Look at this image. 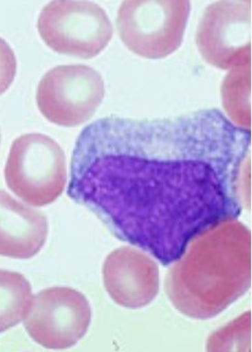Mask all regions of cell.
I'll return each instance as SVG.
<instances>
[{"mask_svg":"<svg viewBox=\"0 0 252 352\" xmlns=\"http://www.w3.org/2000/svg\"><path fill=\"white\" fill-rule=\"evenodd\" d=\"M5 179L8 187L30 206H48L62 195L67 184L64 151L42 133L21 135L12 143Z\"/></svg>","mask_w":252,"mask_h":352,"instance_id":"3","label":"cell"},{"mask_svg":"<svg viewBox=\"0 0 252 352\" xmlns=\"http://www.w3.org/2000/svg\"><path fill=\"white\" fill-rule=\"evenodd\" d=\"M37 27L43 42L56 53L82 58L98 56L114 34L105 10L92 1L49 2L40 13Z\"/></svg>","mask_w":252,"mask_h":352,"instance_id":"5","label":"cell"},{"mask_svg":"<svg viewBox=\"0 0 252 352\" xmlns=\"http://www.w3.org/2000/svg\"><path fill=\"white\" fill-rule=\"evenodd\" d=\"M251 65L234 68L222 84V102L230 121L242 129L251 130Z\"/></svg>","mask_w":252,"mask_h":352,"instance_id":"11","label":"cell"},{"mask_svg":"<svg viewBox=\"0 0 252 352\" xmlns=\"http://www.w3.org/2000/svg\"><path fill=\"white\" fill-rule=\"evenodd\" d=\"M251 144V130L218 109L105 117L76 140L68 196L117 239L169 266L197 237L242 212Z\"/></svg>","mask_w":252,"mask_h":352,"instance_id":"1","label":"cell"},{"mask_svg":"<svg viewBox=\"0 0 252 352\" xmlns=\"http://www.w3.org/2000/svg\"><path fill=\"white\" fill-rule=\"evenodd\" d=\"M103 280L111 298L130 309L149 305L160 289L157 264L146 254L129 247L118 248L107 256Z\"/></svg>","mask_w":252,"mask_h":352,"instance_id":"9","label":"cell"},{"mask_svg":"<svg viewBox=\"0 0 252 352\" xmlns=\"http://www.w3.org/2000/svg\"><path fill=\"white\" fill-rule=\"evenodd\" d=\"M92 319L89 302L73 289L54 287L34 296L24 324L35 342L48 349H67L86 334Z\"/></svg>","mask_w":252,"mask_h":352,"instance_id":"8","label":"cell"},{"mask_svg":"<svg viewBox=\"0 0 252 352\" xmlns=\"http://www.w3.org/2000/svg\"><path fill=\"white\" fill-rule=\"evenodd\" d=\"M32 289L23 275L1 272V331L25 319L31 308Z\"/></svg>","mask_w":252,"mask_h":352,"instance_id":"12","label":"cell"},{"mask_svg":"<svg viewBox=\"0 0 252 352\" xmlns=\"http://www.w3.org/2000/svg\"><path fill=\"white\" fill-rule=\"evenodd\" d=\"M104 94L103 76L94 68L84 65H59L41 79L36 102L48 121L73 127L92 118Z\"/></svg>","mask_w":252,"mask_h":352,"instance_id":"6","label":"cell"},{"mask_svg":"<svg viewBox=\"0 0 252 352\" xmlns=\"http://www.w3.org/2000/svg\"><path fill=\"white\" fill-rule=\"evenodd\" d=\"M166 280V292L183 315L209 319L251 285V234L237 219L215 226L189 245Z\"/></svg>","mask_w":252,"mask_h":352,"instance_id":"2","label":"cell"},{"mask_svg":"<svg viewBox=\"0 0 252 352\" xmlns=\"http://www.w3.org/2000/svg\"><path fill=\"white\" fill-rule=\"evenodd\" d=\"M48 223L43 212L23 206L1 192V254L13 258H30L45 245Z\"/></svg>","mask_w":252,"mask_h":352,"instance_id":"10","label":"cell"},{"mask_svg":"<svg viewBox=\"0 0 252 352\" xmlns=\"http://www.w3.org/2000/svg\"><path fill=\"white\" fill-rule=\"evenodd\" d=\"M226 338H229V340L222 343L218 351H224V346H229L227 351H230V346L251 345V313L248 312L245 315L241 316L240 318L235 319L231 324L213 333L208 341L207 346L226 340Z\"/></svg>","mask_w":252,"mask_h":352,"instance_id":"13","label":"cell"},{"mask_svg":"<svg viewBox=\"0 0 252 352\" xmlns=\"http://www.w3.org/2000/svg\"><path fill=\"white\" fill-rule=\"evenodd\" d=\"M251 2L218 1L205 9L196 45L208 64L229 70L251 65Z\"/></svg>","mask_w":252,"mask_h":352,"instance_id":"7","label":"cell"},{"mask_svg":"<svg viewBox=\"0 0 252 352\" xmlns=\"http://www.w3.org/2000/svg\"><path fill=\"white\" fill-rule=\"evenodd\" d=\"M191 12L188 0H130L118 10V34L138 56L160 59L182 45Z\"/></svg>","mask_w":252,"mask_h":352,"instance_id":"4","label":"cell"}]
</instances>
